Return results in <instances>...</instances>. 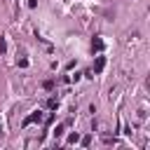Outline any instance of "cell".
I'll return each mask as SVG.
<instances>
[{
    "label": "cell",
    "mask_w": 150,
    "mask_h": 150,
    "mask_svg": "<svg viewBox=\"0 0 150 150\" xmlns=\"http://www.w3.org/2000/svg\"><path fill=\"white\" fill-rule=\"evenodd\" d=\"M63 129H66V124H59V127H56V129H54V136H56V138H59V136H61V134H63Z\"/></svg>",
    "instance_id": "cell-6"
},
{
    "label": "cell",
    "mask_w": 150,
    "mask_h": 150,
    "mask_svg": "<svg viewBox=\"0 0 150 150\" xmlns=\"http://www.w3.org/2000/svg\"><path fill=\"white\" fill-rule=\"evenodd\" d=\"M0 134H2V124H0Z\"/></svg>",
    "instance_id": "cell-8"
},
{
    "label": "cell",
    "mask_w": 150,
    "mask_h": 150,
    "mask_svg": "<svg viewBox=\"0 0 150 150\" xmlns=\"http://www.w3.org/2000/svg\"><path fill=\"white\" fill-rule=\"evenodd\" d=\"M91 49H96V52H101V49H103V40H101V38H96V40L91 42Z\"/></svg>",
    "instance_id": "cell-3"
},
{
    "label": "cell",
    "mask_w": 150,
    "mask_h": 150,
    "mask_svg": "<svg viewBox=\"0 0 150 150\" xmlns=\"http://www.w3.org/2000/svg\"><path fill=\"white\" fill-rule=\"evenodd\" d=\"M47 108H49V110L59 108V98H49V101H47Z\"/></svg>",
    "instance_id": "cell-4"
},
{
    "label": "cell",
    "mask_w": 150,
    "mask_h": 150,
    "mask_svg": "<svg viewBox=\"0 0 150 150\" xmlns=\"http://www.w3.org/2000/svg\"><path fill=\"white\" fill-rule=\"evenodd\" d=\"M77 141H80V134H77V131L68 136V143H70V145H73V143H77Z\"/></svg>",
    "instance_id": "cell-5"
},
{
    "label": "cell",
    "mask_w": 150,
    "mask_h": 150,
    "mask_svg": "<svg viewBox=\"0 0 150 150\" xmlns=\"http://www.w3.org/2000/svg\"><path fill=\"white\" fill-rule=\"evenodd\" d=\"M42 87H45V89H54V82H52V80H47V82H45Z\"/></svg>",
    "instance_id": "cell-7"
},
{
    "label": "cell",
    "mask_w": 150,
    "mask_h": 150,
    "mask_svg": "<svg viewBox=\"0 0 150 150\" xmlns=\"http://www.w3.org/2000/svg\"><path fill=\"white\" fill-rule=\"evenodd\" d=\"M45 120V112L42 110H35V112H30L28 117H23V127H28V124H33V122H42Z\"/></svg>",
    "instance_id": "cell-1"
},
{
    "label": "cell",
    "mask_w": 150,
    "mask_h": 150,
    "mask_svg": "<svg viewBox=\"0 0 150 150\" xmlns=\"http://www.w3.org/2000/svg\"><path fill=\"white\" fill-rule=\"evenodd\" d=\"M105 66V56H96V63H94V73H101Z\"/></svg>",
    "instance_id": "cell-2"
}]
</instances>
